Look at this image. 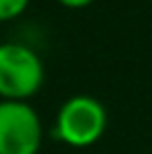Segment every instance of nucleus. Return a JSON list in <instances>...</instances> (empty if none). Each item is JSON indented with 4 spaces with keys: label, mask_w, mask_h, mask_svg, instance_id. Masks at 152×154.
Instances as JSON below:
<instances>
[{
    "label": "nucleus",
    "mask_w": 152,
    "mask_h": 154,
    "mask_svg": "<svg viewBox=\"0 0 152 154\" xmlns=\"http://www.w3.org/2000/svg\"><path fill=\"white\" fill-rule=\"evenodd\" d=\"M45 78L40 56L23 42H0V96L25 100L38 92Z\"/></svg>",
    "instance_id": "1"
},
{
    "label": "nucleus",
    "mask_w": 152,
    "mask_h": 154,
    "mask_svg": "<svg viewBox=\"0 0 152 154\" xmlns=\"http://www.w3.org/2000/svg\"><path fill=\"white\" fill-rule=\"evenodd\" d=\"M107 112L98 98L90 94L70 96L56 116V136L74 147H87L103 136Z\"/></svg>",
    "instance_id": "2"
},
{
    "label": "nucleus",
    "mask_w": 152,
    "mask_h": 154,
    "mask_svg": "<svg viewBox=\"0 0 152 154\" xmlns=\"http://www.w3.org/2000/svg\"><path fill=\"white\" fill-rule=\"evenodd\" d=\"M40 116L27 100H0V154H38Z\"/></svg>",
    "instance_id": "3"
},
{
    "label": "nucleus",
    "mask_w": 152,
    "mask_h": 154,
    "mask_svg": "<svg viewBox=\"0 0 152 154\" xmlns=\"http://www.w3.org/2000/svg\"><path fill=\"white\" fill-rule=\"evenodd\" d=\"M27 5H29V0H0V23L20 16L27 9Z\"/></svg>",
    "instance_id": "4"
},
{
    "label": "nucleus",
    "mask_w": 152,
    "mask_h": 154,
    "mask_svg": "<svg viewBox=\"0 0 152 154\" xmlns=\"http://www.w3.org/2000/svg\"><path fill=\"white\" fill-rule=\"evenodd\" d=\"M58 2L65 5V7H70V9H81V7H87L92 0H58Z\"/></svg>",
    "instance_id": "5"
}]
</instances>
